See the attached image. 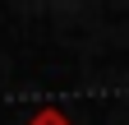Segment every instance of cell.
Masks as SVG:
<instances>
[{
	"label": "cell",
	"instance_id": "obj_1",
	"mask_svg": "<svg viewBox=\"0 0 129 125\" xmlns=\"http://www.w3.org/2000/svg\"><path fill=\"white\" fill-rule=\"evenodd\" d=\"M23 125H74V120L64 116V111H55V107H42V111H32Z\"/></svg>",
	"mask_w": 129,
	"mask_h": 125
}]
</instances>
